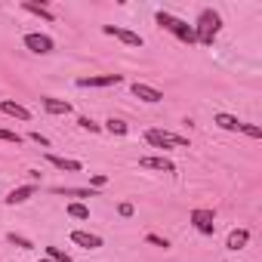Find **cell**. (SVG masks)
<instances>
[{
	"label": "cell",
	"instance_id": "cell-1",
	"mask_svg": "<svg viewBox=\"0 0 262 262\" xmlns=\"http://www.w3.org/2000/svg\"><path fill=\"white\" fill-rule=\"evenodd\" d=\"M194 40L201 43V47H213V40L219 37V31H222V16L213 10V7H204L201 13H198V19H194Z\"/></svg>",
	"mask_w": 262,
	"mask_h": 262
},
{
	"label": "cell",
	"instance_id": "cell-2",
	"mask_svg": "<svg viewBox=\"0 0 262 262\" xmlns=\"http://www.w3.org/2000/svg\"><path fill=\"white\" fill-rule=\"evenodd\" d=\"M155 22H158L164 31H170L176 40H182V43H188V47H191V43H198V40H194V28H191L185 19H179V16H173V13H167V10H158V13H155Z\"/></svg>",
	"mask_w": 262,
	"mask_h": 262
},
{
	"label": "cell",
	"instance_id": "cell-3",
	"mask_svg": "<svg viewBox=\"0 0 262 262\" xmlns=\"http://www.w3.org/2000/svg\"><path fill=\"white\" fill-rule=\"evenodd\" d=\"M145 142H148L151 148H161V151H170V148H188V139H185V136L170 133V129H158V126L145 129Z\"/></svg>",
	"mask_w": 262,
	"mask_h": 262
},
{
	"label": "cell",
	"instance_id": "cell-4",
	"mask_svg": "<svg viewBox=\"0 0 262 262\" xmlns=\"http://www.w3.org/2000/svg\"><path fill=\"white\" fill-rule=\"evenodd\" d=\"M22 43H25V50H31L34 56H50V53L56 50V40H53L50 34H40V31H28V34L22 37Z\"/></svg>",
	"mask_w": 262,
	"mask_h": 262
},
{
	"label": "cell",
	"instance_id": "cell-5",
	"mask_svg": "<svg viewBox=\"0 0 262 262\" xmlns=\"http://www.w3.org/2000/svg\"><path fill=\"white\" fill-rule=\"evenodd\" d=\"M117 83H123V74H90V77L74 80L77 90H105V86H117Z\"/></svg>",
	"mask_w": 262,
	"mask_h": 262
},
{
	"label": "cell",
	"instance_id": "cell-6",
	"mask_svg": "<svg viewBox=\"0 0 262 262\" xmlns=\"http://www.w3.org/2000/svg\"><path fill=\"white\" fill-rule=\"evenodd\" d=\"M188 219H191V225H194L198 234H213L216 231V213L207 210V207H194Z\"/></svg>",
	"mask_w": 262,
	"mask_h": 262
},
{
	"label": "cell",
	"instance_id": "cell-7",
	"mask_svg": "<svg viewBox=\"0 0 262 262\" xmlns=\"http://www.w3.org/2000/svg\"><path fill=\"white\" fill-rule=\"evenodd\" d=\"M102 34L117 37V40H120V43H126V47H142V43H145V40H142V34L129 31V28H120V25H102Z\"/></svg>",
	"mask_w": 262,
	"mask_h": 262
},
{
	"label": "cell",
	"instance_id": "cell-8",
	"mask_svg": "<svg viewBox=\"0 0 262 262\" xmlns=\"http://www.w3.org/2000/svg\"><path fill=\"white\" fill-rule=\"evenodd\" d=\"M139 167H142V170H161V173H176V164H173L170 158H164V155H145V158H139Z\"/></svg>",
	"mask_w": 262,
	"mask_h": 262
},
{
	"label": "cell",
	"instance_id": "cell-9",
	"mask_svg": "<svg viewBox=\"0 0 262 262\" xmlns=\"http://www.w3.org/2000/svg\"><path fill=\"white\" fill-rule=\"evenodd\" d=\"M34 194H37V185H34V182H28V185H19V188H13V191L4 198V204H7V207H19V204H28Z\"/></svg>",
	"mask_w": 262,
	"mask_h": 262
},
{
	"label": "cell",
	"instance_id": "cell-10",
	"mask_svg": "<svg viewBox=\"0 0 262 262\" xmlns=\"http://www.w3.org/2000/svg\"><path fill=\"white\" fill-rule=\"evenodd\" d=\"M129 90H133V96H136V99H142V102H148V105L164 102V93H161L158 86H151V83H139V80H136Z\"/></svg>",
	"mask_w": 262,
	"mask_h": 262
},
{
	"label": "cell",
	"instance_id": "cell-11",
	"mask_svg": "<svg viewBox=\"0 0 262 262\" xmlns=\"http://www.w3.org/2000/svg\"><path fill=\"white\" fill-rule=\"evenodd\" d=\"M47 164L56 167V170H62V173H80V170H83L80 161H74V158H62V155H53V151H47Z\"/></svg>",
	"mask_w": 262,
	"mask_h": 262
},
{
	"label": "cell",
	"instance_id": "cell-12",
	"mask_svg": "<svg viewBox=\"0 0 262 262\" xmlns=\"http://www.w3.org/2000/svg\"><path fill=\"white\" fill-rule=\"evenodd\" d=\"M40 105H43V111H47V114H53V117L71 114V102H65V99H56V96H43V99H40Z\"/></svg>",
	"mask_w": 262,
	"mask_h": 262
},
{
	"label": "cell",
	"instance_id": "cell-13",
	"mask_svg": "<svg viewBox=\"0 0 262 262\" xmlns=\"http://www.w3.org/2000/svg\"><path fill=\"white\" fill-rule=\"evenodd\" d=\"M71 241H74L77 247H83V250H99V247H102V237L93 234V231H83V228H74V231H71Z\"/></svg>",
	"mask_w": 262,
	"mask_h": 262
},
{
	"label": "cell",
	"instance_id": "cell-14",
	"mask_svg": "<svg viewBox=\"0 0 262 262\" xmlns=\"http://www.w3.org/2000/svg\"><path fill=\"white\" fill-rule=\"evenodd\" d=\"M213 123L219 126V129H225V133H241V117H234V114H228V111H216L213 114Z\"/></svg>",
	"mask_w": 262,
	"mask_h": 262
},
{
	"label": "cell",
	"instance_id": "cell-15",
	"mask_svg": "<svg viewBox=\"0 0 262 262\" xmlns=\"http://www.w3.org/2000/svg\"><path fill=\"white\" fill-rule=\"evenodd\" d=\"M250 244V228H231L225 237V250H244Z\"/></svg>",
	"mask_w": 262,
	"mask_h": 262
},
{
	"label": "cell",
	"instance_id": "cell-16",
	"mask_svg": "<svg viewBox=\"0 0 262 262\" xmlns=\"http://www.w3.org/2000/svg\"><path fill=\"white\" fill-rule=\"evenodd\" d=\"M0 111L10 114V117H19V120H31V111H28L25 105L13 102V99H4V102H0Z\"/></svg>",
	"mask_w": 262,
	"mask_h": 262
},
{
	"label": "cell",
	"instance_id": "cell-17",
	"mask_svg": "<svg viewBox=\"0 0 262 262\" xmlns=\"http://www.w3.org/2000/svg\"><path fill=\"white\" fill-rule=\"evenodd\" d=\"M53 194H62V198H99L96 188H71V185H56Z\"/></svg>",
	"mask_w": 262,
	"mask_h": 262
},
{
	"label": "cell",
	"instance_id": "cell-18",
	"mask_svg": "<svg viewBox=\"0 0 262 262\" xmlns=\"http://www.w3.org/2000/svg\"><path fill=\"white\" fill-rule=\"evenodd\" d=\"M22 10L25 13H31V16H40L43 22H53L56 16H53V10L47 7V4H34V0H22Z\"/></svg>",
	"mask_w": 262,
	"mask_h": 262
},
{
	"label": "cell",
	"instance_id": "cell-19",
	"mask_svg": "<svg viewBox=\"0 0 262 262\" xmlns=\"http://www.w3.org/2000/svg\"><path fill=\"white\" fill-rule=\"evenodd\" d=\"M102 129H105V133H111V136H126V133H129L126 120H120V117H108V120L102 123Z\"/></svg>",
	"mask_w": 262,
	"mask_h": 262
},
{
	"label": "cell",
	"instance_id": "cell-20",
	"mask_svg": "<svg viewBox=\"0 0 262 262\" xmlns=\"http://www.w3.org/2000/svg\"><path fill=\"white\" fill-rule=\"evenodd\" d=\"M7 244H13L19 250H34V241L25 237V234H19V231H7Z\"/></svg>",
	"mask_w": 262,
	"mask_h": 262
},
{
	"label": "cell",
	"instance_id": "cell-21",
	"mask_svg": "<svg viewBox=\"0 0 262 262\" xmlns=\"http://www.w3.org/2000/svg\"><path fill=\"white\" fill-rule=\"evenodd\" d=\"M65 213H68L71 219H90V207H83L80 201H71V204L65 207Z\"/></svg>",
	"mask_w": 262,
	"mask_h": 262
},
{
	"label": "cell",
	"instance_id": "cell-22",
	"mask_svg": "<svg viewBox=\"0 0 262 262\" xmlns=\"http://www.w3.org/2000/svg\"><path fill=\"white\" fill-rule=\"evenodd\" d=\"M77 126L83 129V133H102V123H96L90 117H77Z\"/></svg>",
	"mask_w": 262,
	"mask_h": 262
},
{
	"label": "cell",
	"instance_id": "cell-23",
	"mask_svg": "<svg viewBox=\"0 0 262 262\" xmlns=\"http://www.w3.org/2000/svg\"><path fill=\"white\" fill-rule=\"evenodd\" d=\"M47 256H50L53 262H74V259H71L65 250H59V247H47Z\"/></svg>",
	"mask_w": 262,
	"mask_h": 262
},
{
	"label": "cell",
	"instance_id": "cell-24",
	"mask_svg": "<svg viewBox=\"0 0 262 262\" xmlns=\"http://www.w3.org/2000/svg\"><path fill=\"white\" fill-rule=\"evenodd\" d=\"M0 142H10V145H22V136L13 133V129H4L0 126Z\"/></svg>",
	"mask_w": 262,
	"mask_h": 262
},
{
	"label": "cell",
	"instance_id": "cell-25",
	"mask_svg": "<svg viewBox=\"0 0 262 262\" xmlns=\"http://www.w3.org/2000/svg\"><path fill=\"white\" fill-rule=\"evenodd\" d=\"M241 133L250 136V139H262V126H256V123H241Z\"/></svg>",
	"mask_w": 262,
	"mask_h": 262
},
{
	"label": "cell",
	"instance_id": "cell-26",
	"mask_svg": "<svg viewBox=\"0 0 262 262\" xmlns=\"http://www.w3.org/2000/svg\"><path fill=\"white\" fill-rule=\"evenodd\" d=\"M145 241H148V244H155V247H161V250H167V247H170V241H167V237H161V234H155V231H148V234H145Z\"/></svg>",
	"mask_w": 262,
	"mask_h": 262
},
{
	"label": "cell",
	"instance_id": "cell-27",
	"mask_svg": "<svg viewBox=\"0 0 262 262\" xmlns=\"http://www.w3.org/2000/svg\"><path fill=\"white\" fill-rule=\"evenodd\" d=\"M28 139H31V142H37L40 148H50V139H47V136H40V133H28Z\"/></svg>",
	"mask_w": 262,
	"mask_h": 262
},
{
	"label": "cell",
	"instance_id": "cell-28",
	"mask_svg": "<svg viewBox=\"0 0 262 262\" xmlns=\"http://www.w3.org/2000/svg\"><path fill=\"white\" fill-rule=\"evenodd\" d=\"M117 213H120L123 219H129V216H133L136 210H133V204H120V207H117Z\"/></svg>",
	"mask_w": 262,
	"mask_h": 262
},
{
	"label": "cell",
	"instance_id": "cell-29",
	"mask_svg": "<svg viewBox=\"0 0 262 262\" xmlns=\"http://www.w3.org/2000/svg\"><path fill=\"white\" fill-rule=\"evenodd\" d=\"M90 182H93V188H96V191H99V188H102V185H105V182H108V176H102V173H96V176H93V179H90Z\"/></svg>",
	"mask_w": 262,
	"mask_h": 262
},
{
	"label": "cell",
	"instance_id": "cell-30",
	"mask_svg": "<svg viewBox=\"0 0 262 262\" xmlns=\"http://www.w3.org/2000/svg\"><path fill=\"white\" fill-rule=\"evenodd\" d=\"M40 262H53V259H50V256H43V259H40Z\"/></svg>",
	"mask_w": 262,
	"mask_h": 262
}]
</instances>
